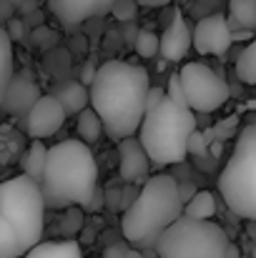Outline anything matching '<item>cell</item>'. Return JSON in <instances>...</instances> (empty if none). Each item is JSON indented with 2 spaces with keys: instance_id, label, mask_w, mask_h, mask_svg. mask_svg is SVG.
Masks as SVG:
<instances>
[{
  "instance_id": "f1b7e54d",
  "label": "cell",
  "mask_w": 256,
  "mask_h": 258,
  "mask_svg": "<svg viewBox=\"0 0 256 258\" xmlns=\"http://www.w3.org/2000/svg\"><path fill=\"white\" fill-rule=\"evenodd\" d=\"M188 153L191 156H203L206 153V136L203 133H198V131L191 133V138H188Z\"/></svg>"
},
{
  "instance_id": "d4e9b609",
  "label": "cell",
  "mask_w": 256,
  "mask_h": 258,
  "mask_svg": "<svg viewBox=\"0 0 256 258\" xmlns=\"http://www.w3.org/2000/svg\"><path fill=\"white\" fill-rule=\"evenodd\" d=\"M133 48H136V53H138L141 58H153V55L161 53V40H159V35H156L153 30L143 28V30H138Z\"/></svg>"
},
{
  "instance_id": "1f68e13d",
  "label": "cell",
  "mask_w": 256,
  "mask_h": 258,
  "mask_svg": "<svg viewBox=\"0 0 256 258\" xmlns=\"http://www.w3.org/2000/svg\"><path fill=\"white\" fill-rule=\"evenodd\" d=\"M169 93L166 90H161V88H153L151 86V90H148V98H146V110H151V108H156L164 98H166Z\"/></svg>"
},
{
  "instance_id": "9c48e42d",
  "label": "cell",
  "mask_w": 256,
  "mask_h": 258,
  "mask_svg": "<svg viewBox=\"0 0 256 258\" xmlns=\"http://www.w3.org/2000/svg\"><path fill=\"white\" fill-rule=\"evenodd\" d=\"M234 43V30L229 25V18L221 13H211L198 18L193 28V48L203 55H224Z\"/></svg>"
},
{
  "instance_id": "30bf717a",
  "label": "cell",
  "mask_w": 256,
  "mask_h": 258,
  "mask_svg": "<svg viewBox=\"0 0 256 258\" xmlns=\"http://www.w3.org/2000/svg\"><path fill=\"white\" fill-rule=\"evenodd\" d=\"M66 118H68V113L61 105V100L53 93H48V95H40L38 103L28 110V115H25V131H28L30 138H40L43 141V138L56 136L63 128Z\"/></svg>"
},
{
  "instance_id": "d590c367",
  "label": "cell",
  "mask_w": 256,
  "mask_h": 258,
  "mask_svg": "<svg viewBox=\"0 0 256 258\" xmlns=\"http://www.w3.org/2000/svg\"><path fill=\"white\" fill-rule=\"evenodd\" d=\"M226 258H241V253H239V248H236L234 243H229V248H226Z\"/></svg>"
},
{
  "instance_id": "4316f807",
  "label": "cell",
  "mask_w": 256,
  "mask_h": 258,
  "mask_svg": "<svg viewBox=\"0 0 256 258\" xmlns=\"http://www.w3.org/2000/svg\"><path fill=\"white\" fill-rule=\"evenodd\" d=\"M166 93H169L171 100H176L178 105H188V98H186V90H183V83H181V73H173L169 78V86H166Z\"/></svg>"
},
{
  "instance_id": "6da1fadb",
  "label": "cell",
  "mask_w": 256,
  "mask_h": 258,
  "mask_svg": "<svg viewBox=\"0 0 256 258\" xmlns=\"http://www.w3.org/2000/svg\"><path fill=\"white\" fill-rule=\"evenodd\" d=\"M90 108L103 120L106 133L118 143L133 136L146 115V98L151 90L148 71L128 60H106L90 81Z\"/></svg>"
},
{
  "instance_id": "cb8c5ba5",
  "label": "cell",
  "mask_w": 256,
  "mask_h": 258,
  "mask_svg": "<svg viewBox=\"0 0 256 258\" xmlns=\"http://www.w3.org/2000/svg\"><path fill=\"white\" fill-rule=\"evenodd\" d=\"M83 206H68L66 208V213L61 216V221H58V233L63 236V238H73V236H78L81 231H83V211H81Z\"/></svg>"
},
{
  "instance_id": "ac0fdd59",
  "label": "cell",
  "mask_w": 256,
  "mask_h": 258,
  "mask_svg": "<svg viewBox=\"0 0 256 258\" xmlns=\"http://www.w3.org/2000/svg\"><path fill=\"white\" fill-rule=\"evenodd\" d=\"M15 76V63H13V38L8 35V30L0 25V105L3 98L8 93V86Z\"/></svg>"
},
{
  "instance_id": "836d02e7",
  "label": "cell",
  "mask_w": 256,
  "mask_h": 258,
  "mask_svg": "<svg viewBox=\"0 0 256 258\" xmlns=\"http://www.w3.org/2000/svg\"><path fill=\"white\" fill-rule=\"evenodd\" d=\"M95 71H98V68H93L90 63H85V68H83V83L85 86H90V81L95 78Z\"/></svg>"
},
{
  "instance_id": "3957f363",
  "label": "cell",
  "mask_w": 256,
  "mask_h": 258,
  "mask_svg": "<svg viewBox=\"0 0 256 258\" xmlns=\"http://www.w3.org/2000/svg\"><path fill=\"white\" fill-rule=\"evenodd\" d=\"M183 216V198L178 183L169 173L146 178L138 198L126 208L121 233L138 248H156L161 233Z\"/></svg>"
},
{
  "instance_id": "7a4b0ae2",
  "label": "cell",
  "mask_w": 256,
  "mask_h": 258,
  "mask_svg": "<svg viewBox=\"0 0 256 258\" xmlns=\"http://www.w3.org/2000/svg\"><path fill=\"white\" fill-rule=\"evenodd\" d=\"M48 208L88 206L98 188V166L85 141H63L48 148V163L40 180Z\"/></svg>"
},
{
  "instance_id": "52a82bcc",
  "label": "cell",
  "mask_w": 256,
  "mask_h": 258,
  "mask_svg": "<svg viewBox=\"0 0 256 258\" xmlns=\"http://www.w3.org/2000/svg\"><path fill=\"white\" fill-rule=\"evenodd\" d=\"M226 231L211 218L181 216L161 233L156 243L159 258H226Z\"/></svg>"
},
{
  "instance_id": "e0dca14e",
  "label": "cell",
  "mask_w": 256,
  "mask_h": 258,
  "mask_svg": "<svg viewBox=\"0 0 256 258\" xmlns=\"http://www.w3.org/2000/svg\"><path fill=\"white\" fill-rule=\"evenodd\" d=\"M45 163H48V148L43 146L40 138H33L30 148L23 153V161H20L23 173L40 183V180H43V173H45Z\"/></svg>"
},
{
  "instance_id": "8fae6325",
  "label": "cell",
  "mask_w": 256,
  "mask_h": 258,
  "mask_svg": "<svg viewBox=\"0 0 256 258\" xmlns=\"http://www.w3.org/2000/svg\"><path fill=\"white\" fill-rule=\"evenodd\" d=\"M116 0H48L50 13L63 23L66 28L83 25L93 18H103L111 13Z\"/></svg>"
},
{
  "instance_id": "d6986e66",
  "label": "cell",
  "mask_w": 256,
  "mask_h": 258,
  "mask_svg": "<svg viewBox=\"0 0 256 258\" xmlns=\"http://www.w3.org/2000/svg\"><path fill=\"white\" fill-rule=\"evenodd\" d=\"M229 25L256 30V0H229Z\"/></svg>"
},
{
  "instance_id": "5b68a950",
  "label": "cell",
  "mask_w": 256,
  "mask_h": 258,
  "mask_svg": "<svg viewBox=\"0 0 256 258\" xmlns=\"http://www.w3.org/2000/svg\"><path fill=\"white\" fill-rule=\"evenodd\" d=\"M219 193L239 218L256 223V123L239 133L236 148L219 175Z\"/></svg>"
},
{
  "instance_id": "83f0119b",
  "label": "cell",
  "mask_w": 256,
  "mask_h": 258,
  "mask_svg": "<svg viewBox=\"0 0 256 258\" xmlns=\"http://www.w3.org/2000/svg\"><path fill=\"white\" fill-rule=\"evenodd\" d=\"M5 30H8V35L13 38V43H18V40L25 38V20H20V18H10V20L5 23Z\"/></svg>"
},
{
  "instance_id": "f546056e",
  "label": "cell",
  "mask_w": 256,
  "mask_h": 258,
  "mask_svg": "<svg viewBox=\"0 0 256 258\" xmlns=\"http://www.w3.org/2000/svg\"><path fill=\"white\" fill-rule=\"evenodd\" d=\"M58 38H56V33L50 30V28H38L35 30V45H40V48H48V45H53Z\"/></svg>"
},
{
  "instance_id": "4dcf8cb0",
  "label": "cell",
  "mask_w": 256,
  "mask_h": 258,
  "mask_svg": "<svg viewBox=\"0 0 256 258\" xmlns=\"http://www.w3.org/2000/svg\"><path fill=\"white\" fill-rule=\"evenodd\" d=\"M128 246L126 243H111L106 251H103V258H126L128 256Z\"/></svg>"
},
{
  "instance_id": "44dd1931",
  "label": "cell",
  "mask_w": 256,
  "mask_h": 258,
  "mask_svg": "<svg viewBox=\"0 0 256 258\" xmlns=\"http://www.w3.org/2000/svg\"><path fill=\"white\" fill-rule=\"evenodd\" d=\"M76 133H78V138L85 141V143H95L98 138H100V133H106V128H103V120H100V115L95 113V108H83L81 113H78V123H76Z\"/></svg>"
},
{
  "instance_id": "603a6c76",
  "label": "cell",
  "mask_w": 256,
  "mask_h": 258,
  "mask_svg": "<svg viewBox=\"0 0 256 258\" xmlns=\"http://www.w3.org/2000/svg\"><path fill=\"white\" fill-rule=\"evenodd\" d=\"M236 76H239V81H244L249 86H256V38L236 58Z\"/></svg>"
},
{
  "instance_id": "7402d4cb",
  "label": "cell",
  "mask_w": 256,
  "mask_h": 258,
  "mask_svg": "<svg viewBox=\"0 0 256 258\" xmlns=\"http://www.w3.org/2000/svg\"><path fill=\"white\" fill-rule=\"evenodd\" d=\"M214 213H216V196L211 190H196L183 203V216H191V218H214Z\"/></svg>"
},
{
  "instance_id": "f35d334b",
  "label": "cell",
  "mask_w": 256,
  "mask_h": 258,
  "mask_svg": "<svg viewBox=\"0 0 256 258\" xmlns=\"http://www.w3.org/2000/svg\"><path fill=\"white\" fill-rule=\"evenodd\" d=\"M10 3H13V5H15V8H20V5H23V3H25V0H10Z\"/></svg>"
},
{
  "instance_id": "ba28073f",
  "label": "cell",
  "mask_w": 256,
  "mask_h": 258,
  "mask_svg": "<svg viewBox=\"0 0 256 258\" xmlns=\"http://www.w3.org/2000/svg\"><path fill=\"white\" fill-rule=\"evenodd\" d=\"M178 73H181V83L188 98V108H193L196 113L219 110L231 95L224 76L209 68L206 63H186Z\"/></svg>"
},
{
  "instance_id": "277c9868",
  "label": "cell",
  "mask_w": 256,
  "mask_h": 258,
  "mask_svg": "<svg viewBox=\"0 0 256 258\" xmlns=\"http://www.w3.org/2000/svg\"><path fill=\"white\" fill-rule=\"evenodd\" d=\"M196 131V110L178 105L169 95L151 110H146L138 128V138L159 166H178L188 156V138Z\"/></svg>"
},
{
  "instance_id": "7c38bea8",
  "label": "cell",
  "mask_w": 256,
  "mask_h": 258,
  "mask_svg": "<svg viewBox=\"0 0 256 258\" xmlns=\"http://www.w3.org/2000/svg\"><path fill=\"white\" fill-rule=\"evenodd\" d=\"M151 156L146 153L141 138L128 136L118 141V175L126 183H138L146 180L148 175V166H151Z\"/></svg>"
},
{
  "instance_id": "8d00e7d4",
  "label": "cell",
  "mask_w": 256,
  "mask_h": 258,
  "mask_svg": "<svg viewBox=\"0 0 256 258\" xmlns=\"http://www.w3.org/2000/svg\"><path fill=\"white\" fill-rule=\"evenodd\" d=\"M126 258H146V256H143V253H138L136 248H131V251H128V256H126Z\"/></svg>"
},
{
  "instance_id": "ab89813d",
  "label": "cell",
  "mask_w": 256,
  "mask_h": 258,
  "mask_svg": "<svg viewBox=\"0 0 256 258\" xmlns=\"http://www.w3.org/2000/svg\"><path fill=\"white\" fill-rule=\"evenodd\" d=\"M254 258H256V233H254Z\"/></svg>"
},
{
  "instance_id": "ffe728a7",
  "label": "cell",
  "mask_w": 256,
  "mask_h": 258,
  "mask_svg": "<svg viewBox=\"0 0 256 258\" xmlns=\"http://www.w3.org/2000/svg\"><path fill=\"white\" fill-rule=\"evenodd\" d=\"M25 256V246L15 231V226L0 213V258H20Z\"/></svg>"
},
{
  "instance_id": "484cf974",
  "label": "cell",
  "mask_w": 256,
  "mask_h": 258,
  "mask_svg": "<svg viewBox=\"0 0 256 258\" xmlns=\"http://www.w3.org/2000/svg\"><path fill=\"white\" fill-rule=\"evenodd\" d=\"M138 5H141L138 0H116L111 13H113V18L118 23H131L136 18V13H138Z\"/></svg>"
},
{
  "instance_id": "8992f818",
  "label": "cell",
  "mask_w": 256,
  "mask_h": 258,
  "mask_svg": "<svg viewBox=\"0 0 256 258\" xmlns=\"http://www.w3.org/2000/svg\"><path fill=\"white\" fill-rule=\"evenodd\" d=\"M45 196L38 180L30 175H15L0 183V213L15 226L25 251L40 243L45 231Z\"/></svg>"
},
{
  "instance_id": "74e56055",
  "label": "cell",
  "mask_w": 256,
  "mask_h": 258,
  "mask_svg": "<svg viewBox=\"0 0 256 258\" xmlns=\"http://www.w3.org/2000/svg\"><path fill=\"white\" fill-rule=\"evenodd\" d=\"M83 241H93V231H88V228H85V236H83Z\"/></svg>"
},
{
  "instance_id": "5bb4252c",
  "label": "cell",
  "mask_w": 256,
  "mask_h": 258,
  "mask_svg": "<svg viewBox=\"0 0 256 258\" xmlns=\"http://www.w3.org/2000/svg\"><path fill=\"white\" fill-rule=\"evenodd\" d=\"M193 45V30L186 25L183 15L176 13L173 20L169 23V28L161 35V55L169 63H178L181 58H186V53Z\"/></svg>"
},
{
  "instance_id": "9a60e30c",
  "label": "cell",
  "mask_w": 256,
  "mask_h": 258,
  "mask_svg": "<svg viewBox=\"0 0 256 258\" xmlns=\"http://www.w3.org/2000/svg\"><path fill=\"white\" fill-rule=\"evenodd\" d=\"M50 93L61 100L68 115H78L83 108L90 105V88L83 81H61Z\"/></svg>"
},
{
  "instance_id": "e575fe53",
  "label": "cell",
  "mask_w": 256,
  "mask_h": 258,
  "mask_svg": "<svg viewBox=\"0 0 256 258\" xmlns=\"http://www.w3.org/2000/svg\"><path fill=\"white\" fill-rule=\"evenodd\" d=\"M143 8H164V5H169L171 0H138Z\"/></svg>"
},
{
  "instance_id": "4fadbf2b",
  "label": "cell",
  "mask_w": 256,
  "mask_h": 258,
  "mask_svg": "<svg viewBox=\"0 0 256 258\" xmlns=\"http://www.w3.org/2000/svg\"><path fill=\"white\" fill-rule=\"evenodd\" d=\"M40 95L43 93H40V88L35 86V81H30L25 73H20V76L15 73L10 86H8V93H5L0 108L5 113H10V115H28V110L38 103Z\"/></svg>"
},
{
  "instance_id": "2e32d148",
  "label": "cell",
  "mask_w": 256,
  "mask_h": 258,
  "mask_svg": "<svg viewBox=\"0 0 256 258\" xmlns=\"http://www.w3.org/2000/svg\"><path fill=\"white\" fill-rule=\"evenodd\" d=\"M23 258H83V253L78 241L63 238V241H40L30 251H25Z\"/></svg>"
},
{
  "instance_id": "d6a6232c",
  "label": "cell",
  "mask_w": 256,
  "mask_h": 258,
  "mask_svg": "<svg viewBox=\"0 0 256 258\" xmlns=\"http://www.w3.org/2000/svg\"><path fill=\"white\" fill-rule=\"evenodd\" d=\"M106 206V193L100 190V188H95V193L90 196V201H88V206H85V211H100Z\"/></svg>"
}]
</instances>
